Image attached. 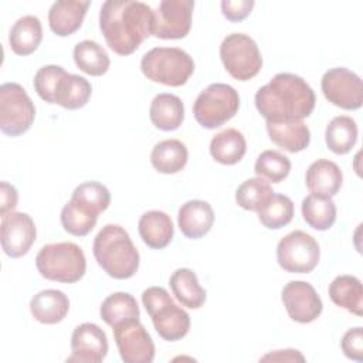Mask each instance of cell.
Wrapping results in <instances>:
<instances>
[{"instance_id":"7bdbcfd3","label":"cell","mask_w":363,"mask_h":363,"mask_svg":"<svg viewBox=\"0 0 363 363\" xmlns=\"http://www.w3.org/2000/svg\"><path fill=\"white\" fill-rule=\"evenodd\" d=\"M262 362L265 360H274V362H305V357L299 350L295 349H285V350H275L261 357Z\"/></svg>"},{"instance_id":"d4e9b609","label":"cell","mask_w":363,"mask_h":363,"mask_svg":"<svg viewBox=\"0 0 363 363\" xmlns=\"http://www.w3.org/2000/svg\"><path fill=\"white\" fill-rule=\"evenodd\" d=\"M189 152L186 145L179 139H166L155 145L150 153V163L156 172L174 174L187 164Z\"/></svg>"},{"instance_id":"1f68e13d","label":"cell","mask_w":363,"mask_h":363,"mask_svg":"<svg viewBox=\"0 0 363 363\" xmlns=\"http://www.w3.org/2000/svg\"><path fill=\"white\" fill-rule=\"evenodd\" d=\"M72 55L75 65L82 72L92 77L104 75L111 65V60L105 48L92 40L79 41L74 47Z\"/></svg>"},{"instance_id":"d6986e66","label":"cell","mask_w":363,"mask_h":363,"mask_svg":"<svg viewBox=\"0 0 363 363\" xmlns=\"http://www.w3.org/2000/svg\"><path fill=\"white\" fill-rule=\"evenodd\" d=\"M89 1L60 0L52 3L48 11V26L58 37H68L82 26Z\"/></svg>"},{"instance_id":"8fae6325","label":"cell","mask_w":363,"mask_h":363,"mask_svg":"<svg viewBox=\"0 0 363 363\" xmlns=\"http://www.w3.org/2000/svg\"><path fill=\"white\" fill-rule=\"evenodd\" d=\"M325 98L346 111H356L363 104V84L360 77L343 67L328 69L320 82Z\"/></svg>"},{"instance_id":"d6a6232c","label":"cell","mask_w":363,"mask_h":363,"mask_svg":"<svg viewBox=\"0 0 363 363\" xmlns=\"http://www.w3.org/2000/svg\"><path fill=\"white\" fill-rule=\"evenodd\" d=\"M101 319L109 325L115 326L123 320L138 319L140 315L136 299L128 292H113L101 305L99 309Z\"/></svg>"},{"instance_id":"ab89813d","label":"cell","mask_w":363,"mask_h":363,"mask_svg":"<svg viewBox=\"0 0 363 363\" xmlns=\"http://www.w3.org/2000/svg\"><path fill=\"white\" fill-rule=\"evenodd\" d=\"M343 354L347 359L363 362V330L360 326L349 329L340 342Z\"/></svg>"},{"instance_id":"8992f818","label":"cell","mask_w":363,"mask_h":363,"mask_svg":"<svg viewBox=\"0 0 363 363\" xmlns=\"http://www.w3.org/2000/svg\"><path fill=\"white\" fill-rule=\"evenodd\" d=\"M143 75L167 86L184 85L194 72L193 58L177 47H155L140 60Z\"/></svg>"},{"instance_id":"9a60e30c","label":"cell","mask_w":363,"mask_h":363,"mask_svg":"<svg viewBox=\"0 0 363 363\" xmlns=\"http://www.w3.org/2000/svg\"><path fill=\"white\" fill-rule=\"evenodd\" d=\"M37 237L34 220L27 213L13 211L1 217V248L10 258L26 255Z\"/></svg>"},{"instance_id":"7a4b0ae2","label":"cell","mask_w":363,"mask_h":363,"mask_svg":"<svg viewBox=\"0 0 363 363\" xmlns=\"http://www.w3.org/2000/svg\"><path fill=\"white\" fill-rule=\"evenodd\" d=\"M255 108L265 121L308 118L316 104L311 85L299 75L279 72L255 94Z\"/></svg>"},{"instance_id":"30bf717a","label":"cell","mask_w":363,"mask_h":363,"mask_svg":"<svg viewBox=\"0 0 363 363\" xmlns=\"http://www.w3.org/2000/svg\"><path fill=\"white\" fill-rule=\"evenodd\" d=\"M320 258L318 241L302 230H295L282 237L277 245L279 267L291 274L312 272Z\"/></svg>"},{"instance_id":"603a6c76","label":"cell","mask_w":363,"mask_h":363,"mask_svg":"<svg viewBox=\"0 0 363 363\" xmlns=\"http://www.w3.org/2000/svg\"><path fill=\"white\" fill-rule=\"evenodd\" d=\"M149 118L153 126L160 130H176L184 121V105L177 95L157 94L150 104Z\"/></svg>"},{"instance_id":"52a82bcc","label":"cell","mask_w":363,"mask_h":363,"mask_svg":"<svg viewBox=\"0 0 363 363\" xmlns=\"http://www.w3.org/2000/svg\"><path fill=\"white\" fill-rule=\"evenodd\" d=\"M240 108V96L228 84L214 82L199 94L193 104L197 123L206 129H216L227 123Z\"/></svg>"},{"instance_id":"836d02e7","label":"cell","mask_w":363,"mask_h":363,"mask_svg":"<svg viewBox=\"0 0 363 363\" xmlns=\"http://www.w3.org/2000/svg\"><path fill=\"white\" fill-rule=\"evenodd\" d=\"M302 217L309 227L318 231L329 230L336 221V206L332 199L306 196L301 206Z\"/></svg>"},{"instance_id":"b9f144b4","label":"cell","mask_w":363,"mask_h":363,"mask_svg":"<svg viewBox=\"0 0 363 363\" xmlns=\"http://www.w3.org/2000/svg\"><path fill=\"white\" fill-rule=\"evenodd\" d=\"M0 200H1V217L10 214L14 211L17 201H18V194L17 190L13 184L7 182L0 183Z\"/></svg>"},{"instance_id":"e0dca14e","label":"cell","mask_w":363,"mask_h":363,"mask_svg":"<svg viewBox=\"0 0 363 363\" xmlns=\"http://www.w3.org/2000/svg\"><path fill=\"white\" fill-rule=\"evenodd\" d=\"M214 210L204 200H189L179 208L177 224L182 234L190 240L204 237L213 227Z\"/></svg>"},{"instance_id":"8d00e7d4","label":"cell","mask_w":363,"mask_h":363,"mask_svg":"<svg viewBox=\"0 0 363 363\" xmlns=\"http://www.w3.org/2000/svg\"><path fill=\"white\" fill-rule=\"evenodd\" d=\"M254 172L258 177L281 183L291 172V160L277 150H264L255 160Z\"/></svg>"},{"instance_id":"4316f807","label":"cell","mask_w":363,"mask_h":363,"mask_svg":"<svg viewBox=\"0 0 363 363\" xmlns=\"http://www.w3.org/2000/svg\"><path fill=\"white\" fill-rule=\"evenodd\" d=\"M43 40L41 21L35 16H23L11 27L9 33V44L14 54H33Z\"/></svg>"},{"instance_id":"ac0fdd59","label":"cell","mask_w":363,"mask_h":363,"mask_svg":"<svg viewBox=\"0 0 363 363\" xmlns=\"http://www.w3.org/2000/svg\"><path fill=\"white\" fill-rule=\"evenodd\" d=\"M305 183L311 194L332 199L342 187L343 173L335 162L318 159L308 167Z\"/></svg>"},{"instance_id":"f35d334b","label":"cell","mask_w":363,"mask_h":363,"mask_svg":"<svg viewBox=\"0 0 363 363\" xmlns=\"http://www.w3.org/2000/svg\"><path fill=\"white\" fill-rule=\"evenodd\" d=\"M72 197L85 201L86 204L96 208L99 213L105 211L111 204V193L99 182H85L77 186L72 191Z\"/></svg>"},{"instance_id":"cb8c5ba5","label":"cell","mask_w":363,"mask_h":363,"mask_svg":"<svg viewBox=\"0 0 363 363\" xmlns=\"http://www.w3.org/2000/svg\"><path fill=\"white\" fill-rule=\"evenodd\" d=\"M99 214L92 206L71 196V200L61 210V224L68 234L85 237L96 225Z\"/></svg>"},{"instance_id":"f1b7e54d","label":"cell","mask_w":363,"mask_h":363,"mask_svg":"<svg viewBox=\"0 0 363 363\" xmlns=\"http://www.w3.org/2000/svg\"><path fill=\"white\" fill-rule=\"evenodd\" d=\"M247 152V142L244 135L234 129L227 128L213 136L210 142L211 157L225 166L238 163Z\"/></svg>"},{"instance_id":"484cf974","label":"cell","mask_w":363,"mask_h":363,"mask_svg":"<svg viewBox=\"0 0 363 363\" xmlns=\"http://www.w3.org/2000/svg\"><path fill=\"white\" fill-rule=\"evenodd\" d=\"M329 298L336 306L347 312L363 315V286L354 275H339L329 284Z\"/></svg>"},{"instance_id":"ffe728a7","label":"cell","mask_w":363,"mask_h":363,"mask_svg":"<svg viewBox=\"0 0 363 363\" xmlns=\"http://www.w3.org/2000/svg\"><path fill=\"white\" fill-rule=\"evenodd\" d=\"M267 132L269 139L289 153L305 150L311 142V130L303 119L289 121H267Z\"/></svg>"},{"instance_id":"2e32d148","label":"cell","mask_w":363,"mask_h":363,"mask_svg":"<svg viewBox=\"0 0 363 363\" xmlns=\"http://www.w3.org/2000/svg\"><path fill=\"white\" fill-rule=\"evenodd\" d=\"M108 339L105 332L95 323L78 325L71 335V356L67 362L99 363L106 357Z\"/></svg>"},{"instance_id":"74e56055","label":"cell","mask_w":363,"mask_h":363,"mask_svg":"<svg viewBox=\"0 0 363 363\" xmlns=\"http://www.w3.org/2000/svg\"><path fill=\"white\" fill-rule=\"evenodd\" d=\"M65 72L67 71L62 67L54 65V64L44 65L35 72L33 84H34L35 92L43 101L48 104H55L57 89Z\"/></svg>"},{"instance_id":"60d3db41","label":"cell","mask_w":363,"mask_h":363,"mask_svg":"<svg viewBox=\"0 0 363 363\" xmlns=\"http://www.w3.org/2000/svg\"><path fill=\"white\" fill-rule=\"evenodd\" d=\"M254 6L252 0H223L221 13L230 21H242L250 16Z\"/></svg>"},{"instance_id":"4fadbf2b","label":"cell","mask_w":363,"mask_h":363,"mask_svg":"<svg viewBox=\"0 0 363 363\" xmlns=\"http://www.w3.org/2000/svg\"><path fill=\"white\" fill-rule=\"evenodd\" d=\"M115 343L125 363H150L155 359V343L138 319L123 320L112 328Z\"/></svg>"},{"instance_id":"44dd1931","label":"cell","mask_w":363,"mask_h":363,"mask_svg":"<svg viewBox=\"0 0 363 363\" xmlns=\"http://www.w3.org/2000/svg\"><path fill=\"white\" fill-rule=\"evenodd\" d=\"M138 230L142 241L153 250L167 247L174 235V227L170 216L160 210L143 213L139 218Z\"/></svg>"},{"instance_id":"83f0119b","label":"cell","mask_w":363,"mask_h":363,"mask_svg":"<svg viewBox=\"0 0 363 363\" xmlns=\"http://www.w3.org/2000/svg\"><path fill=\"white\" fill-rule=\"evenodd\" d=\"M176 299L189 309H199L204 305L207 292L199 284L197 275L190 268H177L169 279Z\"/></svg>"},{"instance_id":"e575fe53","label":"cell","mask_w":363,"mask_h":363,"mask_svg":"<svg viewBox=\"0 0 363 363\" xmlns=\"http://www.w3.org/2000/svg\"><path fill=\"white\" fill-rule=\"evenodd\" d=\"M275 191L262 177H251L242 182L235 191L237 204L248 211H259Z\"/></svg>"},{"instance_id":"4dcf8cb0","label":"cell","mask_w":363,"mask_h":363,"mask_svg":"<svg viewBox=\"0 0 363 363\" xmlns=\"http://www.w3.org/2000/svg\"><path fill=\"white\" fill-rule=\"evenodd\" d=\"M91 94L92 86L88 79L75 74L65 72L57 89L55 104L69 111L79 109L88 104Z\"/></svg>"},{"instance_id":"d590c367","label":"cell","mask_w":363,"mask_h":363,"mask_svg":"<svg viewBox=\"0 0 363 363\" xmlns=\"http://www.w3.org/2000/svg\"><path fill=\"white\" fill-rule=\"evenodd\" d=\"M258 218L265 228L279 230L292 221L294 203L288 196L274 193L258 211Z\"/></svg>"},{"instance_id":"9c48e42d","label":"cell","mask_w":363,"mask_h":363,"mask_svg":"<svg viewBox=\"0 0 363 363\" xmlns=\"http://www.w3.org/2000/svg\"><path fill=\"white\" fill-rule=\"evenodd\" d=\"M35 118V106L26 89L16 82L0 86V129L16 138L26 133Z\"/></svg>"},{"instance_id":"6da1fadb","label":"cell","mask_w":363,"mask_h":363,"mask_svg":"<svg viewBox=\"0 0 363 363\" xmlns=\"http://www.w3.org/2000/svg\"><path fill=\"white\" fill-rule=\"evenodd\" d=\"M153 9L136 0H108L99 11V28L108 47L130 55L152 35Z\"/></svg>"},{"instance_id":"3957f363","label":"cell","mask_w":363,"mask_h":363,"mask_svg":"<svg viewBox=\"0 0 363 363\" xmlns=\"http://www.w3.org/2000/svg\"><path fill=\"white\" fill-rule=\"evenodd\" d=\"M98 265L115 279H129L139 269V251L128 231L118 224H106L95 235L92 245Z\"/></svg>"},{"instance_id":"7402d4cb","label":"cell","mask_w":363,"mask_h":363,"mask_svg":"<svg viewBox=\"0 0 363 363\" xmlns=\"http://www.w3.org/2000/svg\"><path fill=\"white\" fill-rule=\"evenodd\" d=\"M68 296L58 289H44L30 301V312L35 320L44 325H55L68 315Z\"/></svg>"},{"instance_id":"f546056e","label":"cell","mask_w":363,"mask_h":363,"mask_svg":"<svg viewBox=\"0 0 363 363\" xmlns=\"http://www.w3.org/2000/svg\"><path fill=\"white\" fill-rule=\"evenodd\" d=\"M325 142L335 155L349 153L357 142V125L347 115L335 116L325 130Z\"/></svg>"},{"instance_id":"277c9868","label":"cell","mask_w":363,"mask_h":363,"mask_svg":"<svg viewBox=\"0 0 363 363\" xmlns=\"http://www.w3.org/2000/svg\"><path fill=\"white\" fill-rule=\"evenodd\" d=\"M35 267L45 279L74 284L85 275L86 259L75 242H52L41 247L35 257Z\"/></svg>"},{"instance_id":"5b68a950","label":"cell","mask_w":363,"mask_h":363,"mask_svg":"<svg viewBox=\"0 0 363 363\" xmlns=\"http://www.w3.org/2000/svg\"><path fill=\"white\" fill-rule=\"evenodd\" d=\"M142 303L162 339L176 342L189 333L191 325L189 313L174 303L164 288L150 286L145 289L142 292Z\"/></svg>"},{"instance_id":"5bb4252c","label":"cell","mask_w":363,"mask_h":363,"mask_svg":"<svg viewBox=\"0 0 363 363\" xmlns=\"http://www.w3.org/2000/svg\"><path fill=\"white\" fill-rule=\"evenodd\" d=\"M289 318L298 323H311L322 313L323 303L315 288L305 281H289L281 292Z\"/></svg>"},{"instance_id":"7c38bea8","label":"cell","mask_w":363,"mask_h":363,"mask_svg":"<svg viewBox=\"0 0 363 363\" xmlns=\"http://www.w3.org/2000/svg\"><path fill=\"white\" fill-rule=\"evenodd\" d=\"M193 0H162L153 10L152 35L162 40L184 38L191 28Z\"/></svg>"},{"instance_id":"ba28073f","label":"cell","mask_w":363,"mask_h":363,"mask_svg":"<svg viewBox=\"0 0 363 363\" xmlns=\"http://www.w3.org/2000/svg\"><path fill=\"white\" fill-rule=\"evenodd\" d=\"M220 58L227 72L237 81H248L262 68V57L257 43L244 33H231L223 40Z\"/></svg>"}]
</instances>
